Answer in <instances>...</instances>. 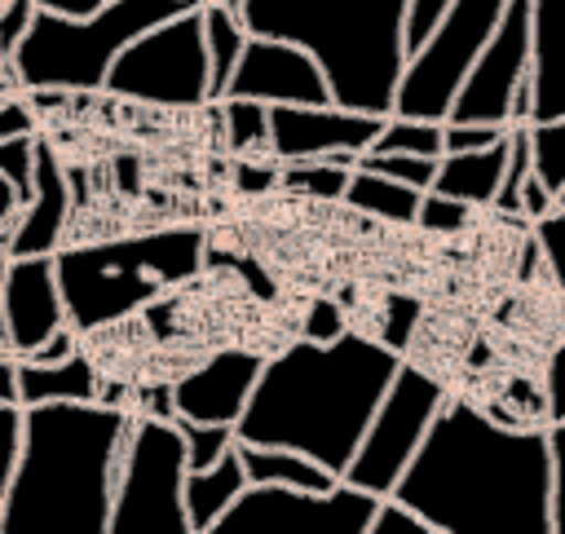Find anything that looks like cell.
Returning a JSON list of instances; mask_svg holds the SVG:
<instances>
[{"label": "cell", "instance_id": "obj_1", "mask_svg": "<svg viewBox=\"0 0 565 534\" xmlns=\"http://www.w3.org/2000/svg\"><path fill=\"white\" fill-rule=\"evenodd\" d=\"M393 494L437 534H552L547 424H512L450 393Z\"/></svg>", "mask_w": 565, "mask_h": 534}, {"label": "cell", "instance_id": "obj_2", "mask_svg": "<svg viewBox=\"0 0 565 534\" xmlns=\"http://www.w3.org/2000/svg\"><path fill=\"white\" fill-rule=\"evenodd\" d=\"M397 366L402 349L353 327L335 340L296 335L278 353H265L234 432L238 441L300 450L344 477Z\"/></svg>", "mask_w": 565, "mask_h": 534}, {"label": "cell", "instance_id": "obj_3", "mask_svg": "<svg viewBox=\"0 0 565 534\" xmlns=\"http://www.w3.org/2000/svg\"><path fill=\"white\" fill-rule=\"evenodd\" d=\"M132 410L115 402L22 406V450L0 490V534H106Z\"/></svg>", "mask_w": 565, "mask_h": 534}, {"label": "cell", "instance_id": "obj_4", "mask_svg": "<svg viewBox=\"0 0 565 534\" xmlns=\"http://www.w3.org/2000/svg\"><path fill=\"white\" fill-rule=\"evenodd\" d=\"M252 35L300 44L327 75L331 102L349 110L393 115L402 71L411 62V0H234Z\"/></svg>", "mask_w": 565, "mask_h": 534}, {"label": "cell", "instance_id": "obj_5", "mask_svg": "<svg viewBox=\"0 0 565 534\" xmlns=\"http://www.w3.org/2000/svg\"><path fill=\"white\" fill-rule=\"evenodd\" d=\"M199 265H203L199 229H150L102 243H62L53 252L66 322L79 335L106 331L141 313L168 287L194 278Z\"/></svg>", "mask_w": 565, "mask_h": 534}, {"label": "cell", "instance_id": "obj_6", "mask_svg": "<svg viewBox=\"0 0 565 534\" xmlns=\"http://www.w3.org/2000/svg\"><path fill=\"white\" fill-rule=\"evenodd\" d=\"M199 0H110L84 18L40 9L13 53L22 93H106L115 57L150 26L194 9Z\"/></svg>", "mask_w": 565, "mask_h": 534}, {"label": "cell", "instance_id": "obj_7", "mask_svg": "<svg viewBox=\"0 0 565 534\" xmlns=\"http://www.w3.org/2000/svg\"><path fill=\"white\" fill-rule=\"evenodd\" d=\"M185 472L190 463L177 419L132 410L106 534H190Z\"/></svg>", "mask_w": 565, "mask_h": 534}, {"label": "cell", "instance_id": "obj_8", "mask_svg": "<svg viewBox=\"0 0 565 534\" xmlns=\"http://www.w3.org/2000/svg\"><path fill=\"white\" fill-rule=\"evenodd\" d=\"M203 4V0H199ZM185 9L141 31L110 66L106 93L163 110H194L212 102V62L203 40V13Z\"/></svg>", "mask_w": 565, "mask_h": 534}, {"label": "cell", "instance_id": "obj_9", "mask_svg": "<svg viewBox=\"0 0 565 534\" xmlns=\"http://www.w3.org/2000/svg\"><path fill=\"white\" fill-rule=\"evenodd\" d=\"M446 397H450V388L433 371L402 357V366L393 371V380H388L349 468H344V481H353L371 494H393L397 477L415 459V450H419L424 432L433 428L437 410L446 406Z\"/></svg>", "mask_w": 565, "mask_h": 534}, {"label": "cell", "instance_id": "obj_10", "mask_svg": "<svg viewBox=\"0 0 565 534\" xmlns=\"http://www.w3.org/2000/svg\"><path fill=\"white\" fill-rule=\"evenodd\" d=\"M503 9H508V0H450L441 22L433 26V35L406 62L397 97H393V115L446 119L468 66L494 35Z\"/></svg>", "mask_w": 565, "mask_h": 534}, {"label": "cell", "instance_id": "obj_11", "mask_svg": "<svg viewBox=\"0 0 565 534\" xmlns=\"http://www.w3.org/2000/svg\"><path fill=\"white\" fill-rule=\"evenodd\" d=\"M380 499L384 494H371L344 477L331 490L247 481L212 534H371Z\"/></svg>", "mask_w": 565, "mask_h": 534}, {"label": "cell", "instance_id": "obj_12", "mask_svg": "<svg viewBox=\"0 0 565 534\" xmlns=\"http://www.w3.org/2000/svg\"><path fill=\"white\" fill-rule=\"evenodd\" d=\"M534 66V26H530V0H508L494 35L468 66L450 115L459 124H516V97L530 88Z\"/></svg>", "mask_w": 565, "mask_h": 534}, {"label": "cell", "instance_id": "obj_13", "mask_svg": "<svg viewBox=\"0 0 565 534\" xmlns=\"http://www.w3.org/2000/svg\"><path fill=\"white\" fill-rule=\"evenodd\" d=\"M388 115L349 110V106H269V154L291 159H353L371 150Z\"/></svg>", "mask_w": 565, "mask_h": 534}, {"label": "cell", "instance_id": "obj_14", "mask_svg": "<svg viewBox=\"0 0 565 534\" xmlns=\"http://www.w3.org/2000/svg\"><path fill=\"white\" fill-rule=\"evenodd\" d=\"M221 97H252L265 106H327L331 84H327L322 66L300 44L274 40V35H252L247 49L238 53Z\"/></svg>", "mask_w": 565, "mask_h": 534}, {"label": "cell", "instance_id": "obj_15", "mask_svg": "<svg viewBox=\"0 0 565 534\" xmlns=\"http://www.w3.org/2000/svg\"><path fill=\"white\" fill-rule=\"evenodd\" d=\"M0 318L9 331L13 357H31L53 331L66 327V305H62L53 256H9L4 260Z\"/></svg>", "mask_w": 565, "mask_h": 534}, {"label": "cell", "instance_id": "obj_16", "mask_svg": "<svg viewBox=\"0 0 565 534\" xmlns=\"http://www.w3.org/2000/svg\"><path fill=\"white\" fill-rule=\"evenodd\" d=\"M265 371V353L256 349H216L199 366L172 380V410L199 424H238L256 380Z\"/></svg>", "mask_w": 565, "mask_h": 534}, {"label": "cell", "instance_id": "obj_17", "mask_svg": "<svg viewBox=\"0 0 565 534\" xmlns=\"http://www.w3.org/2000/svg\"><path fill=\"white\" fill-rule=\"evenodd\" d=\"M71 207H75L71 168L62 163L53 141L40 132V141H35V190H31L26 207L18 212V221L4 229V256H53L66 243Z\"/></svg>", "mask_w": 565, "mask_h": 534}, {"label": "cell", "instance_id": "obj_18", "mask_svg": "<svg viewBox=\"0 0 565 534\" xmlns=\"http://www.w3.org/2000/svg\"><path fill=\"white\" fill-rule=\"evenodd\" d=\"M530 124H543L565 115V0H530Z\"/></svg>", "mask_w": 565, "mask_h": 534}, {"label": "cell", "instance_id": "obj_19", "mask_svg": "<svg viewBox=\"0 0 565 534\" xmlns=\"http://www.w3.org/2000/svg\"><path fill=\"white\" fill-rule=\"evenodd\" d=\"M102 397V371L84 353V344L57 362H35L18 357V402L40 406V402H93Z\"/></svg>", "mask_w": 565, "mask_h": 534}, {"label": "cell", "instance_id": "obj_20", "mask_svg": "<svg viewBox=\"0 0 565 534\" xmlns=\"http://www.w3.org/2000/svg\"><path fill=\"white\" fill-rule=\"evenodd\" d=\"M508 150H512V132L494 146H477V150H446L433 177V190L463 199L472 207H494L503 168H508Z\"/></svg>", "mask_w": 565, "mask_h": 534}, {"label": "cell", "instance_id": "obj_21", "mask_svg": "<svg viewBox=\"0 0 565 534\" xmlns=\"http://www.w3.org/2000/svg\"><path fill=\"white\" fill-rule=\"evenodd\" d=\"M247 490V468L238 455V441L207 468H190L185 472V516H190V534H212V525L221 521V512Z\"/></svg>", "mask_w": 565, "mask_h": 534}, {"label": "cell", "instance_id": "obj_22", "mask_svg": "<svg viewBox=\"0 0 565 534\" xmlns=\"http://www.w3.org/2000/svg\"><path fill=\"white\" fill-rule=\"evenodd\" d=\"M238 455H243V468H247V481H269V485H296V490H331L340 477L300 455V450H287V446H256V441H238Z\"/></svg>", "mask_w": 565, "mask_h": 534}, {"label": "cell", "instance_id": "obj_23", "mask_svg": "<svg viewBox=\"0 0 565 534\" xmlns=\"http://www.w3.org/2000/svg\"><path fill=\"white\" fill-rule=\"evenodd\" d=\"M419 199H424V190H415L406 181H393L384 172L358 168V163H353V181L344 190V207H353L362 216H375V221H393V225H415Z\"/></svg>", "mask_w": 565, "mask_h": 534}, {"label": "cell", "instance_id": "obj_24", "mask_svg": "<svg viewBox=\"0 0 565 534\" xmlns=\"http://www.w3.org/2000/svg\"><path fill=\"white\" fill-rule=\"evenodd\" d=\"M199 13H203L207 62H212V102H216L225 93V84H230V71H234L238 53L247 49L252 31H247V22H243V13H238L234 0H203Z\"/></svg>", "mask_w": 565, "mask_h": 534}, {"label": "cell", "instance_id": "obj_25", "mask_svg": "<svg viewBox=\"0 0 565 534\" xmlns=\"http://www.w3.org/2000/svg\"><path fill=\"white\" fill-rule=\"evenodd\" d=\"M349 181H353V159H291V163H278V185H287L305 199L344 203Z\"/></svg>", "mask_w": 565, "mask_h": 534}, {"label": "cell", "instance_id": "obj_26", "mask_svg": "<svg viewBox=\"0 0 565 534\" xmlns=\"http://www.w3.org/2000/svg\"><path fill=\"white\" fill-rule=\"evenodd\" d=\"M371 150H397V154H446V124L441 119H419V115H388Z\"/></svg>", "mask_w": 565, "mask_h": 534}, {"label": "cell", "instance_id": "obj_27", "mask_svg": "<svg viewBox=\"0 0 565 534\" xmlns=\"http://www.w3.org/2000/svg\"><path fill=\"white\" fill-rule=\"evenodd\" d=\"M221 106V128L238 154L269 150V106L252 97H216Z\"/></svg>", "mask_w": 565, "mask_h": 534}, {"label": "cell", "instance_id": "obj_28", "mask_svg": "<svg viewBox=\"0 0 565 534\" xmlns=\"http://www.w3.org/2000/svg\"><path fill=\"white\" fill-rule=\"evenodd\" d=\"M530 150H534V177L561 203L565 199V115L530 124Z\"/></svg>", "mask_w": 565, "mask_h": 534}, {"label": "cell", "instance_id": "obj_29", "mask_svg": "<svg viewBox=\"0 0 565 534\" xmlns=\"http://www.w3.org/2000/svg\"><path fill=\"white\" fill-rule=\"evenodd\" d=\"M437 163H441V159H433V154H397V150H362V154H358V168L384 172V177L406 181V185H415V190H433Z\"/></svg>", "mask_w": 565, "mask_h": 534}, {"label": "cell", "instance_id": "obj_30", "mask_svg": "<svg viewBox=\"0 0 565 534\" xmlns=\"http://www.w3.org/2000/svg\"><path fill=\"white\" fill-rule=\"evenodd\" d=\"M172 419H177V428H181V437H185V463H190V468L216 463V459L238 441L234 424H199V419H181V415H172Z\"/></svg>", "mask_w": 565, "mask_h": 534}, {"label": "cell", "instance_id": "obj_31", "mask_svg": "<svg viewBox=\"0 0 565 534\" xmlns=\"http://www.w3.org/2000/svg\"><path fill=\"white\" fill-rule=\"evenodd\" d=\"M472 203H463V199H450V194H441V190H424V199H419V212H415V225H424L428 234H459L468 221H472Z\"/></svg>", "mask_w": 565, "mask_h": 534}, {"label": "cell", "instance_id": "obj_32", "mask_svg": "<svg viewBox=\"0 0 565 534\" xmlns=\"http://www.w3.org/2000/svg\"><path fill=\"white\" fill-rule=\"evenodd\" d=\"M35 141H40V132H22V137H4L0 141V172L18 185L22 207H26L31 190H35Z\"/></svg>", "mask_w": 565, "mask_h": 534}, {"label": "cell", "instance_id": "obj_33", "mask_svg": "<svg viewBox=\"0 0 565 534\" xmlns=\"http://www.w3.org/2000/svg\"><path fill=\"white\" fill-rule=\"evenodd\" d=\"M534 247L543 252L547 274L565 287V207H561V203L534 221Z\"/></svg>", "mask_w": 565, "mask_h": 534}, {"label": "cell", "instance_id": "obj_34", "mask_svg": "<svg viewBox=\"0 0 565 534\" xmlns=\"http://www.w3.org/2000/svg\"><path fill=\"white\" fill-rule=\"evenodd\" d=\"M371 534H437V530H433V525L424 521V512H415L406 499L384 494V499H380V508H375Z\"/></svg>", "mask_w": 565, "mask_h": 534}, {"label": "cell", "instance_id": "obj_35", "mask_svg": "<svg viewBox=\"0 0 565 534\" xmlns=\"http://www.w3.org/2000/svg\"><path fill=\"white\" fill-rule=\"evenodd\" d=\"M35 13H40V0H0V53H4L9 62H13L22 35L31 31Z\"/></svg>", "mask_w": 565, "mask_h": 534}, {"label": "cell", "instance_id": "obj_36", "mask_svg": "<svg viewBox=\"0 0 565 534\" xmlns=\"http://www.w3.org/2000/svg\"><path fill=\"white\" fill-rule=\"evenodd\" d=\"M22 132H44V119L35 110V97L18 88V93L0 97V141L4 137H22Z\"/></svg>", "mask_w": 565, "mask_h": 534}, {"label": "cell", "instance_id": "obj_37", "mask_svg": "<svg viewBox=\"0 0 565 534\" xmlns=\"http://www.w3.org/2000/svg\"><path fill=\"white\" fill-rule=\"evenodd\" d=\"M552 450V534H565V419L547 424Z\"/></svg>", "mask_w": 565, "mask_h": 534}, {"label": "cell", "instance_id": "obj_38", "mask_svg": "<svg viewBox=\"0 0 565 534\" xmlns=\"http://www.w3.org/2000/svg\"><path fill=\"white\" fill-rule=\"evenodd\" d=\"M18 450H22V402H4L0 397V490L13 477Z\"/></svg>", "mask_w": 565, "mask_h": 534}, {"label": "cell", "instance_id": "obj_39", "mask_svg": "<svg viewBox=\"0 0 565 534\" xmlns=\"http://www.w3.org/2000/svg\"><path fill=\"white\" fill-rule=\"evenodd\" d=\"M565 419V340L547 353L543 366V424Z\"/></svg>", "mask_w": 565, "mask_h": 534}, {"label": "cell", "instance_id": "obj_40", "mask_svg": "<svg viewBox=\"0 0 565 534\" xmlns=\"http://www.w3.org/2000/svg\"><path fill=\"white\" fill-rule=\"evenodd\" d=\"M446 124V150H477V146H494L512 132V124H459V119H441Z\"/></svg>", "mask_w": 565, "mask_h": 534}, {"label": "cell", "instance_id": "obj_41", "mask_svg": "<svg viewBox=\"0 0 565 534\" xmlns=\"http://www.w3.org/2000/svg\"><path fill=\"white\" fill-rule=\"evenodd\" d=\"M446 4H450V0H411V4H406V44H411V53L433 35V26L441 22Z\"/></svg>", "mask_w": 565, "mask_h": 534}, {"label": "cell", "instance_id": "obj_42", "mask_svg": "<svg viewBox=\"0 0 565 534\" xmlns=\"http://www.w3.org/2000/svg\"><path fill=\"white\" fill-rule=\"evenodd\" d=\"M18 212H22V194H18V185H13V181L0 172V234H4V229L18 221Z\"/></svg>", "mask_w": 565, "mask_h": 534}, {"label": "cell", "instance_id": "obj_43", "mask_svg": "<svg viewBox=\"0 0 565 534\" xmlns=\"http://www.w3.org/2000/svg\"><path fill=\"white\" fill-rule=\"evenodd\" d=\"M0 397L18 402V357L13 353H0Z\"/></svg>", "mask_w": 565, "mask_h": 534}, {"label": "cell", "instance_id": "obj_44", "mask_svg": "<svg viewBox=\"0 0 565 534\" xmlns=\"http://www.w3.org/2000/svg\"><path fill=\"white\" fill-rule=\"evenodd\" d=\"M110 0H40V9H53V13H71V18H84L93 9H102Z\"/></svg>", "mask_w": 565, "mask_h": 534}, {"label": "cell", "instance_id": "obj_45", "mask_svg": "<svg viewBox=\"0 0 565 534\" xmlns=\"http://www.w3.org/2000/svg\"><path fill=\"white\" fill-rule=\"evenodd\" d=\"M9 93H18V79H13V62L0 53V97H9Z\"/></svg>", "mask_w": 565, "mask_h": 534}, {"label": "cell", "instance_id": "obj_46", "mask_svg": "<svg viewBox=\"0 0 565 534\" xmlns=\"http://www.w3.org/2000/svg\"><path fill=\"white\" fill-rule=\"evenodd\" d=\"M561 207H565V199H561Z\"/></svg>", "mask_w": 565, "mask_h": 534}]
</instances>
